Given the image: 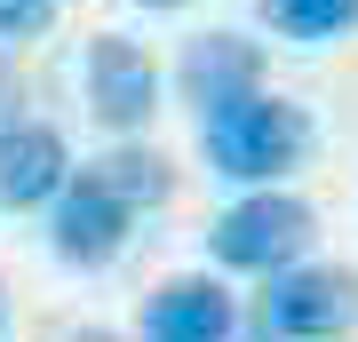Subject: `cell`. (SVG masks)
I'll use <instances>...</instances> for the list:
<instances>
[{
	"label": "cell",
	"mask_w": 358,
	"mask_h": 342,
	"mask_svg": "<svg viewBox=\"0 0 358 342\" xmlns=\"http://www.w3.org/2000/svg\"><path fill=\"white\" fill-rule=\"evenodd\" d=\"M199 152H207V167L223 183H247V191L287 183L310 159V112L287 104V96H271L255 80V88H239V96H223V104L199 112Z\"/></svg>",
	"instance_id": "obj_1"
},
{
	"label": "cell",
	"mask_w": 358,
	"mask_h": 342,
	"mask_svg": "<svg viewBox=\"0 0 358 342\" xmlns=\"http://www.w3.org/2000/svg\"><path fill=\"white\" fill-rule=\"evenodd\" d=\"M358 327V271H334V263H287L271 271L255 311L239 318L247 342H334Z\"/></svg>",
	"instance_id": "obj_2"
},
{
	"label": "cell",
	"mask_w": 358,
	"mask_h": 342,
	"mask_svg": "<svg viewBox=\"0 0 358 342\" xmlns=\"http://www.w3.org/2000/svg\"><path fill=\"white\" fill-rule=\"evenodd\" d=\"M310 239H319V215H310L294 191L263 183L247 191V199H231L215 223H207V255H215L223 271H255V279H271V271L303 263Z\"/></svg>",
	"instance_id": "obj_3"
},
{
	"label": "cell",
	"mask_w": 358,
	"mask_h": 342,
	"mask_svg": "<svg viewBox=\"0 0 358 342\" xmlns=\"http://www.w3.org/2000/svg\"><path fill=\"white\" fill-rule=\"evenodd\" d=\"M128 231H136V215L88 176V167H80V176H64V191L48 199V247H56V263H72V271L120 263Z\"/></svg>",
	"instance_id": "obj_4"
},
{
	"label": "cell",
	"mask_w": 358,
	"mask_h": 342,
	"mask_svg": "<svg viewBox=\"0 0 358 342\" xmlns=\"http://www.w3.org/2000/svg\"><path fill=\"white\" fill-rule=\"evenodd\" d=\"M88 112L112 136H143L159 112V64L136 48L128 32H96L88 40Z\"/></svg>",
	"instance_id": "obj_5"
},
{
	"label": "cell",
	"mask_w": 358,
	"mask_h": 342,
	"mask_svg": "<svg viewBox=\"0 0 358 342\" xmlns=\"http://www.w3.org/2000/svg\"><path fill=\"white\" fill-rule=\"evenodd\" d=\"M239 334V303H231L223 279H167L152 303H143V342H231Z\"/></svg>",
	"instance_id": "obj_6"
},
{
	"label": "cell",
	"mask_w": 358,
	"mask_h": 342,
	"mask_svg": "<svg viewBox=\"0 0 358 342\" xmlns=\"http://www.w3.org/2000/svg\"><path fill=\"white\" fill-rule=\"evenodd\" d=\"M72 176V152L64 136H56L48 120H16L8 136H0V207L8 215H24V207H48L56 191Z\"/></svg>",
	"instance_id": "obj_7"
},
{
	"label": "cell",
	"mask_w": 358,
	"mask_h": 342,
	"mask_svg": "<svg viewBox=\"0 0 358 342\" xmlns=\"http://www.w3.org/2000/svg\"><path fill=\"white\" fill-rule=\"evenodd\" d=\"M176 80H183V104H199V112H207V104L255 88V80H263V56H255V40H239V32H199L192 48H183Z\"/></svg>",
	"instance_id": "obj_8"
},
{
	"label": "cell",
	"mask_w": 358,
	"mask_h": 342,
	"mask_svg": "<svg viewBox=\"0 0 358 342\" xmlns=\"http://www.w3.org/2000/svg\"><path fill=\"white\" fill-rule=\"evenodd\" d=\"M88 176L112 191L128 215H143V207H167V199H176V167H167L159 152H143V143H120V152L88 159Z\"/></svg>",
	"instance_id": "obj_9"
},
{
	"label": "cell",
	"mask_w": 358,
	"mask_h": 342,
	"mask_svg": "<svg viewBox=\"0 0 358 342\" xmlns=\"http://www.w3.org/2000/svg\"><path fill=\"white\" fill-rule=\"evenodd\" d=\"M263 16H271V32L319 48V40H343L358 24V0H263Z\"/></svg>",
	"instance_id": "obj_10"
},
{
	"label": "cell",
	"mask_w": 358,
	"mask_h": 342,
	"mask_svg": "<svg viewBox=\"0 0 358 342\" xmlns=\"http://www.w3.org/2000/svg\"><path fill=\"white\" fill-rule=\"evenodd\" d=\"M56 24V0H0V40H40Z\"/></svg>",
	"instance_id": "obj_11"
},
{
	"label": "cell",
	"mask_w": 358,
	"mask_h": 342,
	"mask_svg": "<svg viewBox=\"0 0 358 342\" xmlns=\"http://www.w3.org/2000/svg\"><path fill=\"white\" fill-rule=\"evenodd\" d=\"M16 120H24V80H16V64L0 56V136H8Z\"/></svg>",
	"instance_id": "obj_12"
},
{
	"label": "cell",
	"mask_w": 358,
	"mask_h": 342,
	"mask_svg": "<svg viewBox=\"0 0 358 342\" xmlns=\"http://www.w3.org/2000/svg\"><path fill=\"white\" fill-rule=\"evenodd\" d=\"M136 8H152V16H176V8H192V0H136Z\"/></svg>",
	"instance_id": "obj_13"
},
{
	"label": "cell",
	"mask_w": 358,
	"mask_h": 342,
	"mask_svg": "<svg viewBox=\"0 0 358 342\" xmlns=\"http://www.w3.org/2000/svg\"><path fill=\"white\" fill-rule=\"evenodd\" d=\"M72 342H120V334H103V327H80V334H72Z\"/></svg>",
	"instance_id": "obj_14"
},
{
	"label": "cell",
	"mask_w": 358,
	"mask_h": 342,
	"mask_svg": "<svg viewBox=\"0 0 358 342\" xmlns=\"http://www.w3.org/2000/svg\"><path fill=\"white\" fill-rule=\"evenodd\" d=\"M0 318H8V303H0Z\"/></svg>",
	"instance_id": "obj_15"
}]
</instances>
